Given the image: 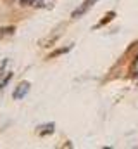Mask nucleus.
Wrapping results in <instances>:
<instances>
[{"mask_svg":"<svg viewBox=\"0 0 138 149\" xmlns=\"http://www.w3.org/2000/svg\"><path fill=\"white\" fill-rule=\"evenodd\" d=\"M97 2H99V0H83V3H81L78 9H74V10L71 12V17H72V19L81 17V16H83V14H86V12H88L95 3H97Z\"/></svg>","mask_w":138,"mask_h":149,"instance_id":"f257e3e1","label":"nucleus"},{"mask_svg":"<svg viewBox=\"0 0 138 149\" xmlns=\"http://www.w3.org/2000/svg\"><path fill=\"white\" fill-rule=\"evenodd\" d=\"M30 87H31L30 81H21V83L14 88V92H12V99H14V101H21V99L30 92Z\"/></svg>","mask_w":138,"mask_h":149,"instance_id":"f03ea898","label":"nucleus"},{"mask_svg":"<svg viewBox=\"0 0 138 149\" xmlns=\"http://www.w3.org/2000/svg\"><path fill=\"white\" fill-rule=\"evenodd\" d=\"M54 130H55V123H43V125H40L38 127V135H41V137H45V135H50V134H54Z\"/></svg>","mask_w":138,"mask_h":149,"instance_id":"7ed1b4c3","label":"nucleus"},{"mask_svg":"<svg viewBox=\"0 0 138 149\" xmlns=\"http://www.w3.org/2000/svg\"><path fill=\"white\" fill-rule=\"evenodd\" d=\"M114 17H116V12H114V10L107 12V14L104 16L102 19H100V21H99V23H97V24L93 26V30H97V28H102V26H105V24H107V23H110V21H112Z\"/></svg>","mask_w":138,"mask_h":149,"instance_id":"20e7f679","label":"nucleus"},{"mask_svg":"<svg viewBox=\"0 0 138 149\" xmlns=\"http://www.w3.org/2000/svg\"><path fill=\"white\" fill-rule=\"evenodd\" d=\"M16 33V28L14 26H3V28H0V40L5 37H12Z\"/></svg>","mask_w":138,"mask_h":149,"instance_id":"39448f33","label":"nucleus"},{"mask_svg":"<svg viewBox=\"0 0 138 149\" xmlns=\"http://www.w3.org/2000/svg\"><path fill=\"white\" fill-rule=\"evenodd\" d=\"M72 49V45H68V47H64V49H59V50H55V52H52L50 56H48V59H54V57H57V56H62V54H66Z\"/></svg>","mask_w":138,"mask_h":149,"instance_id":"423d86ee","label":"nucleus"},{"mask_svg":"<svg viewBox=\"0 0 138 149\" xmlns=\"http://www.w3.org/2000/svg\"><path fill=\"white\" fill-rule=\"evenodd\" d=\"M10 78H12V73H7V76H5V78L0 81V90H2V88H3V87L9 83V80H10Z\"/></svg>","mask_w":138,"mask_h":149,"instance_id":"0eeeda50","label":"nucleus"},{"mask_svg":"<svg viewBox=\"0 0 138 149\" xmlns=\"http://www.w3.org/2000/svg\"><path fill=\"white\" fill-rule=\"evenodd\" d=\"M36 2H38V0H19V3L24 5V7H26V5H34Z\"/></svg>","mask_w":138,"mask_h":149,"instance_id":"6e6552de","label":"nucleus"},{"mask_svg":"<svg viewBox=\"0 0 138 149\" xmlns=\"http://www.w3.org/2000/svg\"><path fill=\"white\" fill-rule=\"evenodd\" d=\"M7 2H10V0H7Z\"/></svg>","mask_w":138,"mask_h":149,"instance_id":"1a4fd4ad","label":"nucleus"}]
</instances>
